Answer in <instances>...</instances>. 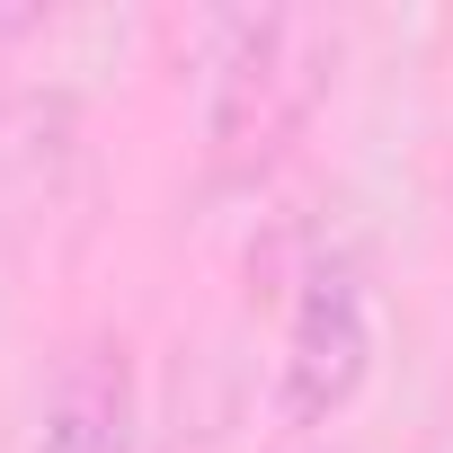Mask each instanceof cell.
<instances>
[{"mask_svg": "<svg viewBox=\"0 0 453 453\" xmlns=\"http://www.w3.org/2000/svg\"><path fill=\"white\" fill-rule=\"evenodd\" d=\"M338 81V27L320 10H250L222 27L213 98H204V169L222 187H258L311 134Z\"/></svg>", "mask_w": 453, "mask_h": 453, "instance_id": "6da1fadb", "label": "cell"}, {"mask_svg": "<svg viewBox=\"0 0 453 453\" xmlns=\"http://www.w3.org/2000/svg\"><path fill=\"white\" fill-rule=\"evenodd\" d=\"M365 382H373V267H365V250L329 241L303 267V294L285 311L276 418L285 426H338Z\"/></svg>", "mask_w": 453, "mask_h": 453, "instance_id": "7a4b0ae2", "label": "cell"}, {"mask_svg": "<svg viewBox=\"0 0 453 453\" xmlns=\"http://www.w3.org/2000/svg\"><path fill=\"white\" fill-rule=\"evenodd\" d=\"M142 435V382H134V347L125 338H89L63 356V373L45 382L36 435L27 453H134Z\"/></svg>", "mask_w": 453, "mask_h": 453, "instance_id": "3957f363", "label": "cell"}]
</instances>
